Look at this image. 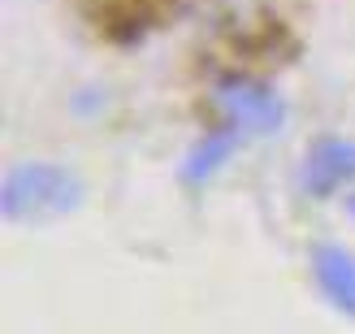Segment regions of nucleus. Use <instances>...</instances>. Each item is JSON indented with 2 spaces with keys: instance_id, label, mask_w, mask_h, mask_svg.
<instances>
[{
  "instance_id": "obj_1",
  "label": "nucleus",
  "mask_w": 355,
  "mask_h": 334,
  "mask_svg": "<svg viewBox=\"0 0 355 334\" xmlns=\"http://www.w3.org/2000/svg\"><path fill=\"white\" fill-rule=\"evenodd\" d=\"M83 187L61 165H17L5 178V213L17 222L61 217L78 204Z\"/></svg>"
},
{
  "instance_id": "obj_2",
  "label": "nucleus",
  "mask_w": 355,
  "mask_h": 334,
  "mask_svg": "<svg viewBox=\"0 0 355 334\" xmlns=\"http://www.w3.org/2000/svg\"><path fill=\"white\" fill-rule=\"evenodd\" d=\"M212 109L230 131L243 135H273L286 122V104L277 100L273 87H264L256 78H225L212 92Z\"/></svg>"
},
{
  "instance_id": "obj_3",
  "label": "nucleus",
  "mask_w": 355,
  "mask_h": 334,
  "mask_svg": "<svg viewBox=\"0 0 355 334\" xmlns=\"http://www.w3.org/2000/svg\"><path fill=\"white\" fill-rule=\"evenodd\" d=\"M355 183V144L347 139H321L304 156V191L308 196H334L338 187Z\"/></svg>"
},
{
  "instance_id": "obj_4",
  "label": "nucleus",
  "mask_w": 355,
  "mask_h": 334,
  "mask_svg": "<svg viewBox=\"0 0 355 334\" xmlns=\"http://www.w3.org/2000/svg\"><path fill=\"white\" fill-rule=\"evenodd\" d=\"M312 269H316L321 291L338 304V312H355V260H351V252H343V248H316Z\"/></svg>"
},
{
  "instance_id": "obj_5",
  "label": "nucleus",
  "mask_w": 355,
  "mask_h": 334,
  "mask_svg": "<svg viewBox=\"0 0 355 334\" xmlns=\"http://www.w3.org/2000/svg\"><path fill=\"white\" fill-rule=\"evenodd\" d=\"M230 156V135H208L200 148H195L191 156H187V178L191 183H204V178H212V174L221 169V161Z\"/></svg>"
},
{
  "instance_id": "obj_6",
  "label": "nucleus",
  "mask_w": 355,
  "mask_h": 334,
  "mask_svg": "<svg viewBox=\"0 0 355 334\" xmlns=\"http://www.w3.org/2000/svg\"><path fill=\"white\" fill-rule=\"evenodd\" d=\"M347 208H351V213H355V196H351V200H347Z\"/></svg>"
}]
</instances>
